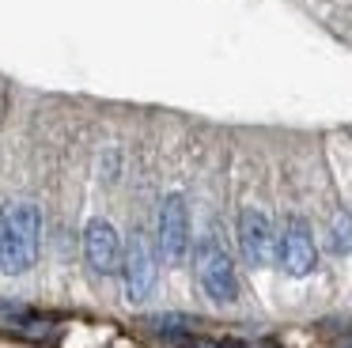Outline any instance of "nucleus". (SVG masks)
<instances>
[{
	"label": "nucleus",
	"instance_id": "nucleus-1",
	"mask_svg": "<svg viewBox=\"0 0 352 348\" xmlns=\"http://www.w3.org/2000/svg\"><path fill=\"white\" fill-rule=\"evenodd\" d=\"M38 239H42V212L38 204L19 201L4 212V231H0V269L8 276L27 272L38 261Z\"/></svg>",
	"mask_w": 352,
	"mask_h": 348
},
{
	"label": "nucleus",
	"instance_id": "nucleus-2",
	"mask_svg": "<svg viewBox=\"0 0 352 348\" xmlns=\"http://www.w3.org/2000/svg\"><path fill=\"white\" fill-rule=\"evenodd\" d=\"M186 250H190V208L182 193H167L160 204V254L170 265H182Z\"/></svg>",
	"mask_w": 352,
	"mask_h": 348
},
{
	"label": "nucleus",
	"instance_id": "nucleus-3",
	"mask_svg": "<svg viewBox=\"0 0 352 348\" xmlns=\"http://www.w3.org/2000/svg\"><path fill=\"white\" fill-rule=\"evenodd\" d=\"M84 257L87 265H91V272H99V276H114L118 269H122V257H125V246L122 239H118L114 224L102 216L87 219L84 227Z\"/></svg>",
	"mask_w": 352,
	"mask_h": 348
},
{
	"label": "nucleus",
	"instance_id": "nucleus-4",
	"mask_svg": "<svg viewBox=\"0 0 352 348\" xmlns=\"http://www.w3.org/2000/svg\"><path fill=\"white\" fill-rule=\"evenodd\" d=\"M122 276H125V295L129 303H144L155 287V254L148 246V239L140 231L129 235L125 242V257H122Z\"/></svg>",
	"mask_w": 352,
	"mask_h": 348
},
{
	"label": "nucleus",
	"instance_id": "nucleus-5",
	"mask_svg": "<svg viewBox=\"0 0 352 348\" xmlns=\"http://www.w3.org/2000/svg\"><path fill=\"white\" fill-rule=\"evenodd\" d=\"M197 280L212 303H235V295H239L235 269H231V257L216 242H205L197 250Z\"/></svg>",
	"mask_w": 352,
	"mask_h": 348
},
{
	"label": "nucleus",
	"instance_id": "nucleus-6",
	"mask_svg": "<svg viewBox=\"0 0 352 348\" xmlns=\"http://www.w3.org/2000/svg\"><path fill=\"white\" fill-rule=\"evenodd\" d=\"M239 246H243V257L254 269H265V265L276 261V235L261 208L239 212Z\"/></svg>",
	"mask_w": 352,
	"mask_h": 348
},
{
	"label": "nucleus",
	"instance_id": "nucleus-7",
	"mask_svg": "<svg viewBox=\"0 0 352 348\" xmlns=\"http://www.w3.org/2000/svg\"><path fill=\"white\" fill-rule=\"evenodd\" d=\"M276 261L288 276H307L318 265V246H314V235L303 219H288L284 235L276 239Z\"/></svg>",
	"mask_w": 352,
	"mask_h": 348
},
{
	"label": "nucleus",
	"instance_id": "nucleus-8",
	"mask_svg": "<svg viewBox=\"0 0 352 348\" xmlns=\"http://www.w3.org/2000/svg\"><path fill=\"white\" fill-rule=\"evenodd\" d=\"M326 242L333 254H352V212H337L333 224H329Z\"/></svg>",
	"mask_w": 352,
	"mask_h": 348
},
{
	"label": "nucleus",
	"instance_id": "nucleus-9",
	"mask_svg": "<svg viewBox=\"0 0 352 348\" xmlns=\"http://www.w3.org/2000/svg\"><path fill=\"white\" fill-rule=\"evenodd\" d=\"M216 348H246V345H243V340H220Z\"/></svg>",
	"mask_w": 352,
	"mask_h": 348
},
{
	"label": "nucleus",
	"instance_id": "nucleus-10",
	"mask_svg": "<svg viewBox=\"0 0 352 348\" xmlns=\"http://www.w3.org/2000/svg\"><path fill=\"white\" fill-rule=\"evenodd\" d=\"M4 212H8V208H4V204H0V231H4Z\"/></svg>",
	"mask_w": 352,
	"mask_h": 348
}]
</instances>
